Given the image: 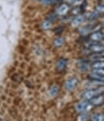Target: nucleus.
Instances as JSON below:
<instances>
[{"instance_id": "nucleus-1", "label": "nucleus", "mask_w": 104, "mask_h": 121, "mask_svg": "<svg viewBox=\"0 0 104 121\" xmlns=\"http://www.w3.org/2000/svg\"><path fill=\"white\" fill-rule=\"evenodd\" d=\"M92 105L90 103L89 101H84L81 102L80 103H78L77 106H76V110H77V112L79 113H85L86 111H88L91 108Z\"/></svg>"}, {"instance_id": "nucleus-2", "label": "nucleus", "mask_w": 104, "mask_h": 121, "mask_svg": "<svg viewBox=\"0 0 104 121\" xmlns=\"http://www.w3.org/2000/svg\"><path fill=\"white\" fill-rule=\"evenodd\" d=\"M89 51L93 53H103L104 46L98 42H91L89 44Z\"/></svg>"}, {"instance_id": "nucleus-3", "label": "nucleus", "mask_w": 104, "mask_h": 121, "mask_svg": "<svg viewBox=\"0 0 104 121\" xmlns=\"http://www.w3.org/2000/svg\"><path fill=\"white\" fill-rule=\"evenodd\" d=\"M78 82H79V81H78V80L76 77L70 78V79H68V81L65 82V88L68 89V91H72L77 86Z\"/></svg>"}, {"instance_id": "nucleus-4", "label": "nucleus", "mask_w": 104, "mask_h": 121, "mask_svg": "<svg viewBox=\"0 0 104 121\" xmlns=\"http://www.w3.org/2000/svg\"><path fill=\"white\" fill-rule=\"evenodd\" d=\"M90 103L92 106H100L104 102V94H99L90 100Z\"/></svg>"}, {"instance_id": "nucleus-5", "label": "nucleus", "mask_w": 104, "mask_h": 121, "mask_svg": "<svg viewBox=\"0 0 104 121\" xmlns=\"http://www.w3.org/2000/svg\"><path fill=\"white\" fill-rule=\"evenodd\" d=\"M103 39V34H102V32H100V31L92 32L90 34V40L92 42H99Z\"/></svg>"}, {"instance_id": "nucleus-6", "label": "nucleus", "mask_w": 104, "mask_h": 121, "mask_svg": "<svg viewBox=\"0 0 104 121\" xmlns=\"http://www.w3.org/2000/svg\"><path fill=\"white\" fill-rule=\"evenodd\" d=\"M69 11H70L69 5L67 4V3H63V4H61L60 6L58 7L56 12L59 16H65V15L68 14Z\"/></svg>"}, {"instance_id": "nucleus-7", "label": "nucleus", "mask_w": 104, "mask_h": 121, "mask_svg": "<svg viewBox=\"0 0 104 121\" xmlns=\"http://www.w3.org/2000/svg\"><path fill=\"white\" fill-rule=\"evenodd\" d=\"M67 64H68V60L66 59H60L57 62V64H56V68H57V70L59 71V72H62L64 71L67 67Z\"/></svg>"}, {"instance_id": "nucleus-8", "label": "nucleus", "mask_w": 104, "mask_h": 121, "mask_svg": "<svg viewBox=\"0 0 104 121\" xmlns=\"http://www.w3.org/2000/svg\"><path fill=\"white\" fill-rule=\"evenodd\" d=\"M85 16H82V15H77V16L72 20V25L75 26V27L79 26L80 25H81V24L83 23V21L85 20Z\"/></svg>"}, {"instance_id": "nucleus-9", "label": "nucleus", "mask_w": 104, "mask_h": 121, "mask_svg": "<svg viewBox=\"0 0 104 121\" xmlns=\"http://www.w3.org/2000/svg\"><path fill=\"white\" fill-rule=\"evenodd\" d=\"M90 60H93L94 62H95V61L104 60L103 53H94V55L90 56Z\"/></svg>"}, {"instance_id": "nucleus-10", "label": "nucleus", "mask_w": 104, "mask_h": 121, "mask_svg": "<svg viewBox=\"0 0 104 121\" xmlns=\"http://www.w3.org/2000/svg\"><path fill=\"white\" fill-rule=\"evenodd\" d=\"M93 69H98V68H104V60L102 61H95L92 64Z\"/></svg>"}, {"instance_id": "nucleus-11", "label": "nucleus", "mask_w": 104, "mask_h": 121, "mask_svg": "<svg viewBox=\"0 0 104 121\" xmlns=\"http://www.w3.org/2000/svg\"><path fill=\"white\" fill-rule=\"evenodd\" d=\"M64 43V38L62 37H58L57 38L55 39L54 41V45H55L56 47H60L62 46Z\"/></svg>"}, {"instance_id": "nucleus-12", "label": "nucleus", "mask_w": 104, "mask_h": 121, "mask_svg": "<svg viewBox=\"0 0 104 121\" xmlns=\"http://www.w3.org/2000/svg\"><path fill=\"white\" fill-rule=\"evenodd\" d=\"M92 121H104V114L98 113L92 116Z\"/></svg>"}, {"instance_id": "nucleus-13", "label": "nucleus", "mask_w": 104, "mask_h": 121, "mask_svg": "<svg viewBox=\"0 0 104 121\" xmlns=\"http://www.w3.org/2000/svg\"><path fill=\"white\" fill-rule=\"evenodd\" d=\"M51 26H52V23L51 21H50L49 20H45V21L42 23V29H45V30H47V29H50L51 28Z\"/></svg>"}, {"instance_id": "nucleus-14", "label": "nucleus", "mask_w": 104, "mask_h": 121, "mask_svg": "<svg viewBox=\"0 0 104 121\" xmlns=\"http://www.w3.org/2000/svg\"><path fill=\"white\" fill-rule=\"evenodd\" d=\"M59 86L57 85H54V86L51 87V89H50V94H51V96H56L59 93Z\"/></svg>"}, {"instance_id": "nucleus-15", "label": "nucleus", "mask_w": 104, "mask_h": 121, "mask_svg": "<svg viewBox=\"0 0 104 121\" xmlns=\"http://www.w3.org/2000/svg\"><path fill=\"white\" fill-rule=\"evenodd\" d=\"M96 12L99 14L104 13V3H101V4H98V6H96Z\"/></svg>"}, {"instance_id": "nucleus-16", "label": "nucleus", "mask_w": 104, "mask_h": 121, "mask_svg": "<svg viewBox=\"0 0 104 121\" xmlns=\"http://www.w3.org/2000/svg\"><path fill=\"white\" fill-rule=\"evenodd\" d=\"M93 73H95L97 75L104 77V68H98V69H93Z\"/></svg>"}, {"instance_id": "nucleus-17", "label": "nucleus", "mask_w": 104, "mask_h": 121, "mask_svg": "<svg viewBox=\"0 0 104 121\" xmlns=\"http://www.w3.org/2000/svg\"><path fill=\"white\" fill-rule=\"evenodd\" d=\"M79 67H80V68H81V70L84 71V72H85V71H86V70H88V68H89L88 64H87L85 62L81 63V64L79 65Z\"/></svg>"}, {"instance_id": "nucleus-18", "label": "nucleus", "mask_w": 104, "mask_h": 121, "mask_svg": "<svg viewBox=\"0 0 104 121\" xmlns=\"http://www.w3.org/2000/svg\"><path fill=\"white\" fill-rule=\"evenodd\" d=\"M55 2V0H43V3L46 4H52Z\"/></svg>"}, {"instance_id": "nucleus-19", "label": "nucleus", "mask_w": 104, "mask_h": 121, "mask_svg": "<svg viewBox=\"0 0 104 121\" xmlns=\"http://www.w3.org/2000/svg\"><path fill=\"white\" fill-rule=\"evenodd\" d=\"M100 42H101V44L104 46V39H103L102 41H100Z\"/></svg>"}, {"instance_id": "nucleus-20", "label": "nucleus", "mask_w": 104, "mask_h": 121, "mask_svg": "<svg viewBox=\"0 0 104 121\" xmlns=\"http://www.w3.org/2000/svg\"><path fill=\"white\" fill-rule=\"evenodd\" d=\"M102 34H103V39H104V30L102 32Z\"/></svg>"}, {"instance_id": "nucleus-21", "label": "nucleus", "mask_w": 104, "mask_h": 121, "mask_svg": "<svg viewBox=\"0 0 104 121\" xmlns=\"http://www.w3.org/2000/svg\"><path fill=\"white\" fill-rule=\"evenodd\" d=\"M42 1H43V0H42Z\"/></svg>"}]
</instances>
